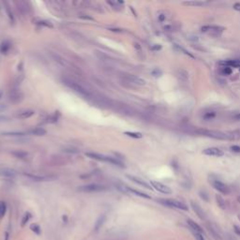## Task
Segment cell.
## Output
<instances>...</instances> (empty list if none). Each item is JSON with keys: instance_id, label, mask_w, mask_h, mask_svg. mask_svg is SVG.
<instances>
[{"instance_id": "cell-10", "label": "cell", "mask_w": 240, "mask_h": 240, "mask_svg": "<svg viewBox=\"0 0 240 240\" xmlns=\"http://www.w3.org/2000/svg\"><path fill=\"white\" fill-rule=\"evenodd\" d=\"M190 205H191V207H192L193 211L195 212V214L197 215L201 220H205V218H206L205 213H204V209L202 208V207H201L197 203H195V202L191 201V202H190Z\"/></svg>"}, {"instance_id": "cell-34", "label": "cell", "mask_w": 240, "mask_h": 240, "mask_svg": "<svg viewBox=\"0 0 240 240\" xmlns=\"http://www.w3.org/2000/svg\"><path fill=\"white\" fill-rule=\"evenodd\" d=\"M165 15H163V14H160V15H159V20L160 21V22H163L165 20Z\"/></svg>"}, {"instance_id": "cell-9", "label": "cell", "mask_w": 240, "mask_h": 240, "mask_svg": "<svg viewBox=\"0 0 240 240\" xmlns=\"http://www.w3.org/2000/svg\"><path fill=\"white\" fill-rule=\"evenodd\" d=\"M125 79L128 80L129 83H132L136 85H145L146 84V81L141 78L138 77L136 75H132V74H126L125 75Z\"/></svg>"}, {"instance_id": "cell-29", "label": "cell", "mask_w": 240, "mask_h": 240, "mask_svg": "<svg viewBox=\"0 0 240 240\" xmlns=\"http://www.w3.org/2000/svg\"><path fill=\"white\" fill-rule=\"evenodd\" d=\"M231 150L233 152H235V153H240V146H232Z\"/></svg>"}, {"instance_id": "cell-6", "label": "cell", "mask_w": 240, "mask_h": 240, "mask_svg": "<svg viewBox=\"0 0 240 240\" xmlns=\"http://www.w3.org/2000/svg\"><path fill=\"white\" fill-rule=\"evenodd\" d=\"M211 184H212L213 188L215 190H217L218 191H220L221 193L228 194L229 192H230V190H229L227 185H225L223 182H221L219 179H213V180H211Z\"/></svg>"}, {"instance_id": "cell-7", "label": "cell", "mask_w": 240, "mask_h": 240, "mask_svg": "<svg viewBox=\"0 0 240 240\" xmlns=\"http://www.w3.org/2000/svg\"><path fill=\"white\" fill-rule=\"evenodd\" d=\"M151 186L153 187L156 190L163 193V194H171L173 191L171 190V188H169L166 185L162 184L160 182H158V181H151Z\"/></svg>"}, {"instance_id": "cell-35", "label": "cell", "mask_w": 240, "mask_h": 240, "mask_svg": "<svg viewBox=\"0 0 240 240\" xmlns=\"http://www.w3.org/2000/svg\"><path fill=\"white\" fill-rule=\"evenodd\" d=\"M234 118L235 120H240V113H236L235 115H234Z\"/></svg>"}, {"instance_id": "cell-25", "label": "cell", "mask_w": 240, "mask_h": 240, "mask_svg": "<svg viewBox=\"0 0 240 240\" xmlns=\"http://www.w3.org/2000/svg\"><path fill=\"white\" fill-rule=\"evenodd\" d=\"M31 219V214L30 213H26V215L24 216V218H23V221H22V226H25L26 225V223H27L28 222V221Z\"/></svg>"}, {"instance_id": "cell-30", "label": "cell", "mask_w": 240, "mask_h": 240, "mask_svg": "<svg viewBox=\"0 0 240 240\" xmlns=\"http://www.w3.org/2000/svg\"><path fill=\"white\" fill-rule=\"evenodd\" d=\"M233 8H234V9H235V10H238V12H240V3H239V2H237V3H235Z\"/></svg>"}, {"instance_id": "cell-15", "label": "cell", "mask_w": 240, "mask_h": 240, "mask_svg": "<svg viewBox=\"0 0 240 240\" xmlns=\"http://www.w3.org/2000/svg\"><path fill=\"white\" fill-rule=\"evenodd\" d=\"M226 65V67H230V68H240V60L235 59V60H228L224 62Z\"/></svg>"}, {"instance_id": "cell-4", "label": "cell", "mask_w": 240, "mask_h": 240, "mask_svg": "<svg viewBox=\"0 0 240 240\" xmlns=\"http://www.w3.org/2000/svg\"><path fill=\"white\" fill-rule=\"evenodd\" d=\"M64 84H66L68 87H70V89H72L73 91H75L77 94H79L80 96L84 97V98L89 97V93L87 92V90L84 89L81 84L75 83L73 81H70V80H65L64 81Z\"/></svg>"}, {"instance_id": "cell-2", "label": "cell", "mask_w": 240, "mask_h": 240, "mask_svg": "<svg viewBox=\"0 0 240 240\" xmlns=\"http://www.w3.org/2000/svg\"><path fill=\"white\" fill-rule=\"evenodd\" d=\"M85 156H87L90 159H97V160H101V161H105V162H109L112 163V164L123 167L124 164L122 161H120L118 159L116 158H113V157H109V156H105V155H101L98 153H85Z\"/></svg>"}, {"instance_id": "cell-26", "label": "cell", "mask_w": 240, "mask_h": 240, "mask_svg": "<svg viewBox=\"0 0 240 240\" xmlns=\"http://www.w3.org/2000/svg\"><path fill=\"white\" fill-rule=\"evenodd\" d=\"M179 76L181 78H183L184 80H187L189 78V73L186 71V70H179Z\"/></svg>"}, {"instance_id": "cell-19", "label": "cell", "mask_w": 240, "mask_h": 240, "mask_svg": "<svg viewBox=\"0 0 240 240\" xmlns=\"http://www.w3.org/2000/svg\"><path fill=\"white\" fill-rule=\"evenodd\" d=\"M30 229H31V231H32V232H34V233H35L36 235H39L40 233H41V229H40L39 225L37 224V223L31 224V225H30Z\"/></svg>"}, {"instance_id": "cell-33", "label": "cell", "mask_w": 240, "mask_h": 240, "mask_svg": "<svg viewBox=\"0 0 240 240\" xmlns=\"http://www.w3.org/2000/svg\"><path fill=\"white\" fill-rule=\"evenodd\" d=\"M48 22H44V21H42V22H39V24L42 25V26H50V27H53V25L52 24H47Z\"/></svg>"}, {"instance_id": "cell-28", "label": "cell", "mask_w": 240, "mask_h": 240, "mask_svg": "<svg viewBox=\"0 0 240 240\" xmlns=\"http://www.w3.org/2000/svg\"><path fill=\"white\" fill-rule=\"evenodd\" d=\"M222 71H223V73H224L225 75H229V74H231V73H232V70H231L230 67H224L223 70H222Z\"/></svg>"}, {"instance_id": "cell-14", "label": "cell", "mask_w": 240, "mask_h": 240, "mask_svg": "<svg viewBox=\"0 0 240 240\" xmlns=\"http://www.w3.org/2000/svg\"><path fill=\"white\" fill-rule=\"evenodd\" d=\"M105 221H106V216H105V215L101 216V217L99 218V219H98V221H97L96 223H95V227H94V229H95V231H96V232H97V231H99L100 229L101 228V226L104 224Z\"/></svg>"}, {"instance_id": "cell-20", "label": "cell", "mask_w": 240, "mask_h": 240, "mask_svg": "<svg viewBox=\"0 0 240 240\" xmlns=\"http://www.w3.org/2000/svg\"><path fill=\"white\" fill-rule=\"evenodd\" d=\"M7 211V204L5 202H0V218H3Z\"/></svg>"}, {"instance_id": "cell-11", "label": "cell", "mask_w": 240, "mask_h": 240, "mask_svg": "<svg viewBox=\"0 0 240 240\" xmlns=\"http://www.w3.org/2000/svg\"><path fill=\"white\" fill-rule=\"evenodd\" d=\"M127 177L129 179V180H132V182H134V183H136L137 185H139V186H142V187H144V188H146V189H148V190H152V188L149 186V184H147L146 181H144L143 179H141V178H139V177H134V176H127Z\"/></svg>"}, {"instance_id": "cell-8", "label": "cell", "mask_w": 240, "mask_h": 240, "mask_svg": "<svg viewBox=\"0 0 240 240\" xmlns=\"http://www.w3.org/2000/svg\"><path fill=\"white\" fill-rule=\"evenodd\" d=\"M203 154L206 155V156H212V157H221L223 156V151L221 150L220 148L217 147H209V148H205L204 150H203Z\"/></svg>"}, {"instance_id": "cell-3", "label": "cell", "mask_w": 240, "mask_h": 240, "mask_svg": "<svg viewBox=\"0 0 240 240\" xmlns=\"http://www.w3.org/2000/svg\"><path fill=\"white\" fill-rule=\"evenodd\" d=\"M159 202L165 205L167 207H171V208H177V209H180V210H184V211H187L189 208H188V205L186 204H184L180 201H177V200H173V199H159Z\"/></svg>"}, {"instance_id": "cell-12", "label": "cell", "mask_w": 240, "mask_h": 240, "mask_svg": "<svg viewBox=\"0 0 240 240\" xmlns=\"http://www.w3.org/2000/svg\"><path fill=\"white\" fill-rule=\"evenodd\" d=\"M187 223L189 224V226L190 227L191 229V231H194V232H198V233H204L203 231V229L201 228V226L198 224V223H196L194 221L190 220V219H188L187 220Z\"/></svg>"}, {"instance_id": "cell-1", "label": "cell", "mask_w": 240, "mask_h": 240, "mask_svg": "<svg viewBox=\"0 0 240 240\" xmlns=\"http://www.w3.org/2000/svg\"><path fill=\"white\" fill-rule=\"evenodd\" d=\"M196 133H198L203 136L210 137L213 139H218V140H229L232 139L231 135H228L227 133L218 132V130H209V129H199L195 130Z\"/></svg>"}, {"instance_id": "cell-36", "label": "cell", "mask_w": 240, "mask_h": 240, "mask_svg": "<svg viewBox=\"0 0 240 240\" xmlns=\"http://www.w3.org/2000/svg\"><path fill=\"white\" fill-rule=\"evenodd\" d=\"M235 233H236L237 235H240V228H239V227H237V226H235Z\"/></svg>"}, {"instance_id": "cell-31", "label": "cell", "mask_w": 240, "mask_h": 240, "mask_svg": "<svg viewBox=\"0 0 240 240\" xmlns=\"http://www.w3.org/2000/svg\"><path fill=\"white\" fill-rule=\"evenodd\" d=\"M152 74H153L154 76H156V77H158V76H160L161 75V71L160 70H155L153 72H152Z\"/></svg>"}, {"instance_id": "cell-16", "label": "cell", "mask_w": 240, "mask_h": 240, "mask_svg": "<svg viewBox=\"0 0 240 240\" xmlns=\"http://www.w3.org/2000/svg\"><path fill=\"white\" fill-rule=\"evenodd\" d=\"M207 4L206 2L204 1H187V2H183V5L185 6H193V7H202Z\"/></svg>"}, {"instance_id": "cell-23", "label": "cell", "mask_w": 240, "mask_h": 240, "mask_svg": "<svg viewBox=\"0 0 240 240\" xmlns=\"http://www.w3.org/2000/svg\"><path fill=\"white\" fill-rule=\"evenodd\" d=\"M34 115V112L33 111H26V112H23L19 115V117L21 118H28L30 116H32Z\"/></svg>"}, {"instance_id": "cell-27", "label": "cell", "mask_w": 240, "mask_h": 240, "mask_svg": "<svg viewBox=\"0 0 240 240\" xmlns=\"http://www.w3.org/2000/svg\"><path fill=\"white\" fill-rule=\"evenodd\" d=\"M192 234H193V235H194V237H195L196 240H205L202 233H198V232L192 231Z\"/></svg>"}, {"instance_id": "cell-24", "label": "cell", "mask_w": 240, "mask_h": 240, "mask_svg": "<svg viewBox=\"0 0 240 240\" xmlns=\"http://www.w3.org/2000/svg\"><path fill=\"white\" fill-rule=\"evenodd\" d=\"M216 116V114L214 112H208V113H205L204 115V119L205 120H212L213 118H215Z\"/></svg>"}, {"instance_id": "cell-18", "label": "cell", "mask_w": 240, "mask_h": 240, "mask_svg": "<svg viewBox=\"0 0 240 240\" xmlns=\"http://www.w3.org/2000/svg\"><path fill=\"white\" fill-rule=\"evenodd\" d=\"M0 176L2 177H13L14 172L8 169H0Z\"/></svg>"}, {"instance_id": "cell-17", "label": "cell", "mask_w": 240, "mask_h": 240, "mask_svg": "<svg viewBox=\"0 0 240 240\" xmlns=\"http://www.w3.org/2000/svg\"><path fill=\"white\" fill-rule=\"evenodd\" d=\"M31 133L34 134V135H37V136H41V135H44L46 133V130L42 128H36V129L31 130Z\"/></svg>"}, {"instance_id": "cell-5", "label": "cell", "mask_w": 240, "mask_h": 240, "mask_svg": "<svg viewBox=\"0 0 240 240\" xmlns=\"http://www.w3.org/2000/svg\"><path fill=\"white\" fill-rule=\"evenodd\" d=\"M107 188L101 185L98 184H89L85 185V186H82L78 189V190L83 191V192H99V191H103L106 190Z\"/></svg>"}, {"instance_id": "cell-32", "label": "cell", "mask_w": 240, "mask_h": 240, "mask_svg": "<svg viewBox=\"0 0 240 240\" xmlns=\"http://www.w3.org/2000/svg\"><path fill=\"white\" fill-rule=\"evenodd\" d=\"M152 50H154V51H159V50H160L161 49V46L159 45V44H155L153 47L151 48Z\"/></svg>"}, {"instance_id": "cell-21", "label": "cell", "mask_w": 240, "mask_h": 240, "mask_svg": "<svg viewBox=\"0 0 240 240\" xmlns=\"http://www.w3.org/2000/svg\"><path fill=\"white\" fill-rule=\"evenodd\" d=\"M126 135H128L129 137H132V138H135V139H139V138H142L143 135L140 132H124Z\"/></svg>"}, {"instance_id": "cell-13", "label": "cell", "mask_w": 240, "mask_h": 240, "mask_svg": "<svg viewBox=\"0 0 240 240\" xmlns=\"http://www.w3.org/2000/svg\"><path fill=\"white\" fill-rule=\"evenodd\" d=\"M126 189H127V190H129V192H132V193H133V194H135V195L139 196V197H142V198H146V199H151L150 196H149L148 194L145 193V192H142V191H140V190H134V189H130V188H129V187H127Z\"/></svg>"}, {"instance_id": "cell-22", "label": "cell", "mask_w": 240, "mask_h": 240, "mask_svg": "<svg viewBox=\"0 0 240 240\" xmlns=\"http://www.w3.org/2000/svg\"><path fill=\"white\" fill-rule=\"evenodd\" d=\"M216 200H217V203H218V204H219V206L221 207V208L224 209L225 208V202H224V200L221 197L220 195L216 196Z\"/></svg>"}, {"instance_id": "cell-37", "label": "cell", "mask_w": 240, "mask_h": 240, "mask_svg": "<svg viewBox=\"0 0 240 240\" xmlns=\"http://www.w3.org/2000/svg\"><path fill=\"white\" fill-rule=\"evenodd\" d=\"M1 96H2V93H1V92H0V98H1Z\"/></svg>"}, {"instance_id": "cell-38", "label": "cell", "mask_w": 240, "mask_h": 240, "mask_svg": "<svg viewBox=\"0 0 240 240\" xmlns=\"http://www.w3.org/2000/svg\"><path fill=\"white\" fill-rule=\"evenodd\" d=\"M239 69H240V68H239Z\"/></svg>"}]
</instances>
